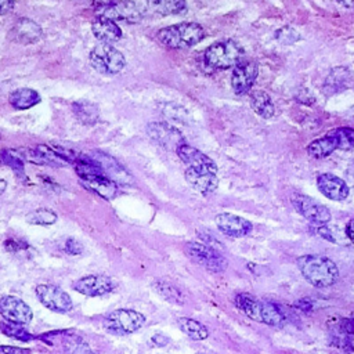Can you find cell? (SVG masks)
Here are the masks:
<instances>
[{
    "mask_svg": "<svg viewBox=\"0 0 354 354\" xmlns=\"http://www.w3.org/2000/svg\"><path fill=\"white\" fill-rule=\"evenodd\" d=\"M146 324V317L132 308H118L107 314L104 326L114 335H129L139 331Z\"/></svg>",
    "mask_w": 354,
    "mask_h": 354,
    "instance_id": "8992f818",
    "label": "cell"
},
{
    "mask_svg": "<svg viewBox=\"0 0 354 354\" xmlns=\"http://www.w3.org/2000/svg\"><path fill=\"white\" fill-rule=\"evenodd\" d=\"M5 249L10 253H14V255H21V253H26L31 249V246L26 242V241H21V239H14V238H10L8 241H5Z\"/></svg>",
    "mask_w": 354,
    "mask_h": 354,
    "instance_id": "8d00e7d4",
    "label": "cell"
},
{
    "mask_svg": "<svg viewBox=\"0 0 354 354\" xmlns=\"http://www.w3.org/2000/svg\"><path fill=\"white\" fill-rule=\"evenodd\" d=\"M0 354H31L30 348L26 347H17V346H0Z\"/></svg>",
    "mask_w": 354,
    "mask_h": 354,
    "instance_id": "ab89813d",
    "label": "cell"
},
{
    "mask_svg": "<svg viewBox=\"0 0 354 354\" xmlns=\"http://www.w3.org/2000/svg\"><path fill=\"white\" fill-rule=\"evenodd\" d=\"M92 31L99 41L107 45L117 43L122 38V30L119 26L106 17H97L92 26Z\"/></svg>",
    "mask_w": 354,
    "mask_h": 354,
    "instance_id": "7402d4cb",
    "label": "cell"
},
{
    "mask_svg": "<svg viewBox=\"0 0 354 354\" xmlns=\"http://www.w3.org/2000/svg\"><path fill=\"white\" fill-rule=\"evenodd\" d=\"M162 114L173 121V122H179V124H186V118H187V111L176 104H164L162 106Z\"/></svg>",
    "mask_w": 354,
    "mask_h": 354,
    "instance_id": "d6a6232c",
    "label": "cell"
},
{
    "mask_svg": "<svg viewBox=\"0 0 354 354\" xmlns=\"http://www.w3.org/2000/svg\"><path fill=\"white\" fill-rule=\"evenodd\" d=\"M245 52L235 41H223L213 43L205 50V64L213 70H228L235 68L244 61Z\"/></svg>",
    "mask_w": 354,
    "mask_h": 354,
    "instance_id": "277c9868",
    "label": "cell"
},
{
    "mask_svg": "<svg viewBox=\"0 0 354 354\" xmlns=\"http://www.w3.org/2000/svg\"><path fill=\"white\" fill-rule=\"evenodd\" d=\"M177 325L181 332H184L188 337L194 340H205L209 336L208 328L197 319L183 317L177 319Z\"/></svg>",
    "mask_w": 354,
    "mask_h": 354,
    "instance_id": "83f0119b",
    "label": "cell"
},
{
    "mask_svg": "<svg viewBox=\"0 0 354 354\" xmlns=\"http://www.w3.org/2000/svg\"><path fill=\"white\" fill-rule=\"evenodd\" d=\"M43 31L38 23L31 19H20L10 31V39L21 45H32L41 41Z\"/></svg>",
    "mask_w": 354,
    "mask_h": 354,
    "instance_id": "ac0fdd59",
    "label": "cell"
},
{
    "mask_svg": "<svg viewBox=\"0 0 354 354\" xmlns=\"http://www.w3.org/2000/svg\"><path fill=\"white\" fill-rule=\"evenodd\" d=\"M259 74V67L255 61H242L239 63L231 75V88L235 95H246L253 83L256 82Z\"/></svg>",
    "mask_w": 354,
    "mask_h": 354,
    "instance_id": "4fadbf2b",
    "label": "cell"
},
{
    "mask_svg": "<svg viewBox=\"0 0 354 354\" xmlns=\"http://www.w3.org/2000/svg\"><path fill=\"white\" fill-rule=\"evenodd\" d=\"M136 3L141 19L184 14L187 10V5L181 0H147Z\"/></svg>",
    "mask_w": 354,
    "mask_h": 354,
    "instance_id": "7c38bea8",
    "label": "cell"
},
{
    "mask_svg": "<svg viewBox=\"0 0 354 354\" xmlns=\"http://www.w3.org/2000/svg\"><path fill=\"white\" fill-rule=\"evenodd\" d=\"M39 302L52 311L68 313L74 308L71 296L61 288L50 284H41L35 289Z\"/></svg>",
    "mask_w": 354,
    "mask_h": 354,
    "instance_id": "9c48e42d",
    "label": "cell"
},
{
    "mask_svg": "<svg viewBox=\"0 0 354 354\" xmlns=\"http://www.w3.org/2000/svg\"><path fill=\"white\" fill-rule=\"evenodd\" d=\"M353 85L354 79L350 70H347L346 67H336L326 77L322 90L326 96H332L350 89Z\"/></svg>",
    "mask_w": 354,
    "mask_h": 354,
    "instance_id": "ffe728a7",
    "label": "cell"
},
{
    "mask_svg": "<svg viewBox=\"0 0 354 354\" xmlns=\"http://www.w3.org/2000/svg\"><path fill=\"white\" fill-rule=\"evenodd\" d=\"M154 289L169 303L175 304H183V295L181 292L172 284L166 281H157L154 284Z\"/></svg>",
    "mask_w": 354,
    "mask_h": 354,
    "instance_id": "f546056e",
    "label": "cell"
},
{
    "mask_svg": "<svg viewBox=\"0 0 354 354\" xmlns=\"http://www.w3.org/2000/svg\"><path fill=\"white\" fill-rule=\"evenodd\" d=\"M216 226L217 228L227 237L233 238H241L248 235L253 226L249 220L233 215V213H220L216 216Z\"/></svg>",
    "mask_w": 354,
    "mask_h": 354,
    "instance_id": "9a60e30c",
    "label": "cell"
},
{
    "mask_svg": "<svg viewBox=\"0 0 354 354\" xmlns=\"http://www.w3.org/2000/svg\"><path fill=\"white\" fill-rule=\"evenodd\" d=\"M275 39L281 45H293L297 41H300V35L292 27H284L275 32Z\"/></svg>",
    "mask_w": 354,
    "mask_h": 354,
    "instance_id": "d590c367",
    "label": "cell"
},
{
    "mask_svg": "<svg viewBox=\"0 0 354 354\" xmlns=\"http://www.w3.org/2000/svg\"><path fill=\"white\" fill-rule=\"evenodd\" d=\"M10 104L20 111L30 110L41 103V95L35 89L30 88H21L14 90L9 97Z\"/></svg>",
    "mask_w": 354,
    "mask_h": 354,
    "instance_id": "cb8c5ba5",
    "label": "cell"
},
{
    "mask_svg": "<svg viewBox=\"0 0 354 354\" xmlns=\"http://www.w3.org/2000/svg\"><path fill=\"white\" fill-rule=\"evenodd\" d=\"M318 190L322 195L332 201H344L348 197V186L346 181L335 175L324 173L317 179Z\"/></svg>",
    "mask_w": 354,
    "mask_h": 354,
    "instance_id": "d6986e66",
    "label": "cell"
},
{
    "mask_svg": "<svg viewBox=\"0 0 354 354\" xmlns=\"http://www.w3.org/2000/svg\"><path fill=\"white\" fill-rule=\"evenodd\" d=\"M82 184L96 193L97 195L106 198V199H114L118 195V184L108 179L107 176H92V177H82Z\"/></svg>",
    "mask_w": 354,
    "mask_h": 354,
    "instance_id": "603a6c76",
    "label": "cell"
},
{
    "mask_svg": "<svg viewBox=\"0 0 354 354\" xmlns=\"http://www.w3.org/2000/svg\"><path fill=\"white\" fill-rule=\"evenodd\" d=\"M0 162L10 166L16 172H24V161L14 153V150L0 153Z\"/></svg>",
    "mask_w": 354,
    "mask_h": 354,
    "instance_id": "836d02e7",
    "label": "cell"
},
{
    "mask_svg": "<svg viewBox=\"0 0 354 354\" xmlns=\"http://www.w3.org/2000/svg\"><path fill=\"white\" fill-rule=\"evenodd\" d=\"M92 67L103 75H117L126 67V59L112 45H97L89 56Z\"/></svg>",
    "mask_w": 354,
    "mask_h": 354,
    "instance_id": "5b68a950",
    "label": "cell"
},
{
    "mask_svg": "<svg viewBox=\"0 0 354 354\" xmlns=\"http://www.w3.org/2000/svg\"><path fill=\"white\" fill-rule=\"evenodd\" d=\"M188 257L210 273H222L227 268L226 257L215 248L202 242H188L186 245Z\"/></svg>",
    "mask_w": 354,
    "mask_h": 354,
    "instance_id": "52a82bcc",
    "label": "cell"
},
{
    "mask_svg": "<svg viewBox=\"0 0 354 354\" xmlns=\"http://www.w3.org/2000/svg\"><path fill=\"white\" fill-rule=\"evenodd\" d=\"M57 213L48 208L35 209L27 215V222L34 226H52L57 222Z\"/></svg>",
    "mask_w": 354,
    "mask_h": 354,
    "instance_id": "f1b7e54d",
    "label": "cell"
},
{
    "mask_svg": "<svg viewBox=\"0 0 354 354\" xmlns=\"http://www.w3.org/2000/svg\"><path fill=\"white\" fill-rule=\"evenodd\" d=\"M344 234H346V237L350 239V242L354 244V219H351V220L346 224Z\"/></svg>",
    "mask_w": 354,
    "mask_h": 354,
    "instance_id": "7bdbcfd3",
    "label": "cell"
},
{
    "mask_svg": "<svg viewBox=\"0 0 354 354\" xmlns=\"http://www.w3.org/2000/svg\"><path fill=\"white\" fill-rule=\"evenodd\" d=\"M92 157L100 164L104 175L108 179H111L117 184H122V186L133 184L132 175L115 158H112L107 154H100V153H96Z\"/></svg>",
    "mask_w": 354,
    "mask_h": 354,
    "instance_id": "e0dca14e",
    "label": "cell"
},
{
    "mask_svg": "<svg viewBox=\"0 0 354 354\" xmlns=\"http://www.w3.org/2000/svg\"><path fill=\"white\" fill-rule=\"evenodd\" d=\"M337 141V148L348 151L354 148V129L353 128H336L331 130Z\"/></svg>",
    "mask_w": 354,
    "mask_h": 354,
    "instance_id": "4dcf8cb0",
    "label": "cell"
},
{
    "mask_svg": "<svg viewBox=\"0 0 354 354\" xmlns=\"http://www.w3.org/2000/svg\"><path fill=\"white\" fill-rule=\"evenodd\" d=\"M0 315L17 325H27L34 318L32 308L23 299L12 295L0 299Z\"/></svg>",
    "mask_w": 354,
    "mask_h": 354,
    "instance_id": "8fae6325",
    "label": "cell"
},
{
    "mask_svg": "<svg viewBox=\"0 0 354 354\" xmlns=\"http://www.w3.org/2000/svg\"><path fill=\"white\" fill-rule=\"evenodd\" d=\"M64 250L68 253V255H81L83 252V246L81 245L79 241H77L75 238H68L66 242H64Z\"/></svg>",
    "mask_w": 354,
    "mask_h": 354,
    "instance_id": "f35d334b",
    "label": "cell"
},
{
    "mask_svg": "<svg viewBox=\"0 0 354 354\" xmlns=\"http://www.w3.org/2000/svg\"><path fill=\"white\" fill-rule=\"evenodd\" d=\"M13 8H14V3L10 2V0H0V16L10 13Z\"/></svg>",
    "mask_w": 354,
    "mask_h": 354,
    "instance_id": "60d3db41",
    "label": "cell"
},
{
    "mask_svg": "<svg viewBox=\"0 0 354 354\" xmlns=\"http://www.w3.org/2000/svg\"><path fill=\"white\" fill-rule=\"evenodd\" d=\"M186 180L195 191H198L204 195L215 193L219 186V179H217L216 173L199 172V170L190 169V168L186 170Z\"/></svg>",
    "mask_w": 354,
    "mask_h": 354,
    "instance_id": "44dd1931",
    "label": "cell"
},
{
    "mask_svg": "<svg viewBox=\"0 0 354 354\" xmlns=\"http://www.w3.org/2000/svg\"><path fill=\"white\" fill-rule=\"evenodd\" d=\"M72 112L75 118L83 124L93 126L99 122L100 119V110L96 104L88 101V100H79L72 104Z\"/></svg>",
    "mask_w": 354,
    "mask_h": 354,
    "instance_id": "d4e9b609",
    "label": "cell"
},
{
    "mask_svg": "<svg viewBox=\"0 0 354 354\" xmlns=\"http://www.w3.org/2000/svg\"><path fill=\"white\" fill-rule=\"evenodd\" d=\"M147 135L158 146L168 151H176L186 144V140L179 129L168 122H153L147 126Z\"/></svg>",
    "mask_w": 354,
    "mask_h": 354,
    "instance_id": "ba28073f",
    "label": "cell"
},
{
    "mask_svg": "<svg viewBox=\"0 0 354 354\" xmlns=\"http://www.w3.org/2000/svg\"><path fill=\"white\" fill-rule=\"evenodd\" d=\"M297 267L304 279L315 288L332 286L339 278L337 266L321 255H304L299 257Z\"/></svg>",
    "mask_w": 354,
    "mask_h": 354,
    "instance_id": "6da1fadb",
    "label": "cell"
},
{
    "mask_svg": "<svg viewBox=\"0 0 354 354\" xmlns=\"http://www.w3.org/2000/svg\"><path fill=\"white\" fill-rule=\"evenodd\" d=\"M296 306L302 310V311H306V313H308V311H311L313 308H314V304H313V302L310 300V299H307V297H304V299H300L299 302H296Z\"/></svg>",
    "mask_w": 354,
    "mask_h": 354,
    "instance_id": "b9f144b4",
    "label": "cell"
},
{
    "mask_svg": "<svg viewBox=\"0 0 354 354\" xmlns=\"http://www.w3.org/2000/svg\"><path fill=\"white\" fill-rule=\"evenodd\" d=\"M336 150H339L337 148V141L331 132H328L324 137L311 141L307 147L308 155H311L313 158H317V159L326 158L332 153H335Z\"/></svg>",
    "mask_w": 354,
    "mask_h": 354,
    "instance_id": "484cf974",
    "label": "cell"
},
{
    "mask_svg": "<svg viewBox=\"0 0 354 354\" xmlns=\"http://www.w3.org/2000/svg\"><path fill=\"white\" fill-rule=\"evenodd\" d=\"M14 153H16L23 161H28V162L35 164V165H50V164L48 162V159H46L38 150L19 148V150H14Z\"/></svg>",
    "mask_w": 354,
    "mask_h": 354,
    "instance_id": "e575fe53",
    "label": "cell"
},
{
    "mask_svg": "<svg viewBox=\"0 0 354 354\" xmlns=\"http://www.w3.org/2000/svg\"><path fill=\"white\" fill-rule=\"evenodd\" d=\"M235 306L250 319L281 328L286 324V317L278 306L271 302L257 300L249 293H239L234 299Z\"/></svg>",
    "mask_w": 354,
    "mask_h": 354,
    "instance_id": "7a4b0ae2",
    "label": "cell"
},
{
    "mask_svg": "<svg viewBox=\"0 0 354 354\" xmlns=\"http://www.w3.org/2000/svg\"><path fill=\"white\" fill-rule=\"evenodd\" d=\"M337 329L342 333H346L348 336H354V315L348 318H340L337 321Z\"/></svg>",
    "mask_w": 354,
    "mask_h": 354,
    "instance_id": "74e56055",
    "label": "cell"
},
{
    "mask_svg": "<svg viewBox=\"0 0 354 354\" xmlns=\"http://www.w3.org/2000/svg\"><path fill=\"white\" fill-rule=\"evenodd\" d=\"M74 289L85 296H103L115 289V284L106 275H88L74 282Z\"/></svg>",
    "mask_w": 354,
    "mask_h": 354,
    "instance_id": "5bb4252c",
    "label": "cell"
},
{
    "mask_svg": "<svg viewBox=\"0 0 354 354\" xmlns=\"http://www.w3.org/2000/svg\"><path fill=\"white\" fill-rule=\"evenodd\" d=\"M179 158L190 168L199 172H209V173H217V165L213 159H210L208 155H205L202 151L184 144L177 150Z\"/></svg>",
    "mask_w": 354,
    "mask_h": 354,
    "instance_id": "2e32d148",
    "label": "cell"
},
{
    "mask_svg": "<svg viewBox=\"0 0 354 354\" xmlns=\"http://www.w3.org/2000/svg\"><path fill=\"white\" fill-rule=\"evenodd\" d=\"M205 38V30L197 23H181L162 28L158 39L170 49H190Z\"/></svg>",
    "mask_w": 354,
    "mask_h": 354,
    "instance_id": "3957f363",
    "label": "cell"
},
{
    "mask_svg": "<svg viewBox=\"0 0 354 354\" xmlns=\"http://www.w3.org/2000/svg\"><path fill=\"white\" fill-rule=\"evenodd\" d=\"M8 187V183L5 180H0V194H3Z\"/></svg>",
    "mask_w": 354,
    "mask_h": 354,
    "instance_id": "ee69618b",
    "label": "cell"
},
{
    "mask_svg": "<svg viewBox=\"0 0 354 354\" xmlns=\"http://www.w3.org/2000/svg\"><path fill=\"white\" fill-rule=\"evenodd\" d=\"M249 99H250L249 101H250L252 110L263 119H268L275 114V107L267 93L257 90L250 93Z\"/></svg>",
    "mask_w": 354,
    "mask_h": 354,
    "instance_id": "4316f807",
    "label": "cell"
},
{
    "mask_svg": "<svg viewBox=\"0 0 354 354\" xmlns=\"http://www.w3.org/2000/svg\"><path fill=\"white\" fill-rule=\"evenodd\" d=\"M292 205L297 213H300L304 219L314 224L324 226L331 222L332 216L329 209L321 202H317L315 199L307 195H293Z\"/></svg>",
    "mask_w": 354,
    "mask_h": 354,
    "instance_id": "30bf717a",
    "label": "cell"
},
{
    "mask_svg": "<svg viewBox=\"0 0 354 354\" xmlns=\"http://www.w3.org/2000/svg\"><path fill=\"white\" fill-rule=\"evenodd\" d=\"M0 331H2L6 336H10L13 339H19L23 342H28L31 339H34V336L26 329L23 328V325H17L9 321H2L0 322Z\"/></svg>",
    "mask_w": 354,
    "mask_h": 354,
    "instance_id": "1f68e13d",
    "label": "cell"
}]
</instances>
